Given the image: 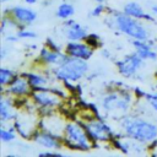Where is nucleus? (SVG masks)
I'll use <instances>...</instances> for the list:
<instances>
[{"mask_svg": "<svg viewBox=\"0 0 157 157\" xmlns=\"http://www.w3.org/2000/svg\"><path fill=\"white\" fill-rule=\"evenodd\" d=\"M119 128L126 137L134 139L145 145L157 141V124L141 117L124 114L118 120Z\"/></svg>", "mask_w": 157, "mask_h": 157, "instance_id": "f257e3e1", "label": "nucleus"}, {"mask_svg": "<svg viewBox=\"0 0 157 157\" xmlns=\"http://www.w3.org/2000/svg\"><path fill=\"white\" fill-rule=\"evenodd\" d=\"M113 25L114 28H117L120 33L132 38V39H140V40H147L150 39V32L148 28L142 23L141 20L134 18L126 13L113 11Z\"/></svg>", "mask_w": 157, "mask_h": 157, "instance_id": "f03ea898", "label": "nucleus"}, {"mask_svg": "<svg viewBox=\"0 0 157 157\" xmlns=\"http://www.w3.org/2000/svg\"><path fill=\"white\" fill-rule=\"evenodd\" d=\"M90 70V65L87 60L66 56V59L58 66L53 67L50 71L54 74V77L61 80L64 82H76L81 80Z\"/></svg>", "mask_w": 157, "mask_h": 157, "instance_id": "7ed1b4c3", "label": "nucleus"}, {"mask_svg": "<svg viewBox=\"0 0 157 157\" xmlns=\"http://www.w3.org/2000/svg\"><path fill=\"white\" fill-rule=\"evenodd\" d=\"M63 142L64 146L75 151H90L93 141L80 121H69L64 129Z\"/></svg>", "mask_w": 157, "mask_h": 157, "instance_id": "20e7f679", "label": "nucleus"}, {"mask_svg": "<svg viewBox=\"0 0 157 157\" xmlns=\"http://www.w3.org/2000/svg\"><path fill=\"white\" fill-rule=\"evenodd\" d=\"M132 103V96L125 91H110L102 98V108L107 113H126Z\"/></svg>", "mask_w": 157, "mask_h": 157, "instance_id": "39448f33", "label": "nucleus"}, {"mask_svg": "<svg viewBox=\"0 0 157 157\" xmlns=\"http://www.w3.org/2000/svg\"><path fill=\"white\" fill-rule=\"evenodd\" d=\"M81 124L83 125L85 130L87 131L90 139L93 142H108L117 137L110 125L99 119L98 117L87 119Z\"/></svg>", "mask_w": 157, "mask_h": 157, "instance_id": "423d86ee", "label": "nucleus"}, {"mask_svg": "<svg viewBox=\"0 0 157 157\" xmlns=\"http://www.w3.org/2000/svg\"><path fill=\"white\" fill-rule=\"evenodd\" d=\"M33 103H36L37 108L42 110H47L48 114H52L53 110L61 104L60 96L56 94L52 88L45 87L40 90H33L31 93ZM47 114V115H48Z\"/></svg>", "mask_w": 157, "mask_h": 157, "instance_id": "0eeeda50", "label": "nucleus"}, {"mask_svg": "<svg viewBox=\"0 0 157 157\" xmlns=\"http://www.w3.org/2000/svg\"><path fill=\"white\" fill-rule=\"evenodd\" d=\"M144 63H145V60L136 52H134V53L124 56L123 59L118 60L115 63V65H117L119 74L123 77L130 78L137 74V71L144 66Z\"/></svg>", "mask_w": 157, "mask_h": 157, "instance_id": "6e6552de", "label": "nucleus"}, {"mask_svg": "<svg viewBox=\"0 0 157 157\" xmlns=\"http://www.w3.org/2000/svg\"><path fill=\"white\" fill-rule=\"evenodd\" d=\"M32 91L33 90L25 75L15 76V78L6 87H1V94H9L13 98H23L31 96Z\"/></svg>", "mask_w": 157, "mask_h": 157, "instance_id": "1a4fd4ad", "label": "nucleus"}, {"mask_svg": "<svg viewBox=\"0 0 157 157\" xmlns=\"http://www.w3.org/2000/svg\"><path fill=\"white\" fill-rule=\"evenodd\" d=\"M5 13H9L20 25V27L31 26L37 20V12L33 9L27 7V6H21V5H16L13 7H10L9 10L4 11V15Z\"/></svg>", "mask_w": 157, "mask_h": 157, "instance_id": "9d476101", "label": "nucleus"}, {"mask_svg": "<svg viewBox=\"0 0 157 157\" xmlns=\"http://www.w3.org/2000/svg\"><path fill=\"white\" fill-rule=\"evenodd\" d=\"M32 140L44 147L45 150H55V151H59L63 146H64V142H63V137L59 136V135H55L53 132H49L47 130H43V129H39L34 132Z\"/></svg>", "mask_w": 157, "mask_h": 157, "instance_id": "9b49d317", "label": "nucleus"}, {"mask_svg": "<svg viewBox=\"0 0 157 157\" xmlns=\"http://www.w3.org/2000/svg\"><path fill=\"white\" fill-rule=\"evenodd\" d=\"M63 32L65 38L69 42H78V40H86L88 32L87 29L78 22H76L72 18H67L63 23Z\"/></svg>", "mask_w": 157, "mask_h": 157, "instance_id": "f8f14e48", "label": "nucleus"}, {"mask_svg": "<svg viewBox=\"0 0 157 157\" xmlns=\"http://www.w3.org/2000/svg\"><path fill=\"white\" fill-rule=\"evenodd\" d=\"M64 52L69 56L78 58L88 61L94 54V48H92L86 40H78V42H69L65 45Z\"/></svg>", "mask_w": 157, "mask_h": 157, "instance_id": "ddd939ff", "label": "nucleus"}, {"mask_svg": "<svg viewBox=\"0 0 157 157\" xmlns=\"http://www.w3.org/2000/svg\"><path fill=\"white\" fill-rule=\"evenodd\" d=\"M17 113H16V102L13 97H10L9 94H1L0 97V121L1 124L10 123L15 120Z\"/></svg>", "mask_w": 157, "mask_h": 157, "instance_id": "4468645a", "label": "nucleus"}, {"mask_svg": "<svg viewBox=\"0 0 157 157\" xmlns=\"http://www.w3.org/2000/svg\"><path fill=\"white\" fill-rule=\"evenodd\" d=\"M132 47L135 48V52L146 61L157 60V50L155 49V44L151 39L147 40H140V39H132Z\"/></svg>", "mask_w": 157, "mask_h": 157, "instance_id": "2eb2a0df", "label": "nucleus"}, {"mask_svg": "<svg viewBox=\"0 0 157 157\" xmlns=\"http://www.w3.org/2000/svg\"><path fill=\"white\" fill-rule=\"evenodd\" d=\"M123 12L134 17V18H137V20H141V21H147V22H153V23H157V20L153 15H150L147 13L144 7L136 2V1H128L126 4H124L123 6Z\"/></svg>", "mask_w": 157, "mask_h": 157, "instance_id": "dca6fc26", "label": "nucleus"}, {"mask_svg": "<svg viewBox=\"0 0 157 157\" xmlns=\"http://www.w3.org/2000/svg\"><path fill=\"white\" fill-rule=\"evenodd\" d=\"M66 56H67V54L65 52H56V50H53L45 45L40 49L38 58L44 65L58 66L66 59Z\"/></svg>", "mask_w": 157, "mask_h": 157, "instance_id": "f3484780", "label": "nucleus"}, {"mask_svg": "<svg viewBox=\"0 0 157 157\" xmlns=\"http://www.w3.org/2000/svg\"><path fill=\"white\" fill-rule=\"evenodd\" d=\"M23 75L27 77L32 90L45 88V86L49 82V77H47V75H43V74H39V72H26Z\"/></svg>", "mask_w": 157, "mask_h": 157, "instance_id": "a211bd4d", "label": "nucleus"}, {"mask_svg": "<svg viewBox=\"0 0 157 157\" xmlns=\"http://www.w3.org/2000/svg\"><path fill=\"white\" fill-rule=\"evenodd\" d=\"M74 13H75V7L70 2H61L58 6L56 11H55L56 17L60 18V20H63V21H65L67 18H71L74 16Z\"/></svg>", "mask_w": 157, "mask_h": 157, "instance_id": "6ab92c4d", "label": "nucleus"}, {"mask_svg": "<svg viewBox=\"0 0 157 157\" xmlns=\"http://www.w3.org/2000/svg\"><path fill=\"white\" fill-rule=\"evenodd\" d=\"M16 137H17V131H16L15 126L10 128V126H7L5 124H1V128H0V140L4 144L12 142Z\"/></svg>", "mask_w": 157, "mask_h": 157, "instance_id": "aec40b11", "label": "nucleus"}, {"mask_svg": "<svg viewBox=\"0 0 157 157\" xmlns=\"http://www.w3.org/2000/svg\"><path fill=\"white\" fill-rule=\"evenodd\" d=\"M15 71L10 67H5L2 66L0 69V85L1 87H6L13 78H15Z\"/></svg>", "mask_w": 157, "mask_h": 157, "instance_id": "412c9836", "label": "nucleus"}, {"mask_svg": "<svg viewBox=\"0 0 157 157\" xmlns=\"http://www.w3.org/2000/svg\"><path fill=\"white\" fill-rule=\"evenodd\" d=\"M16 34L18 36L20 39H33L37 37V33L32 29H28L27 27H21L20 29L16 31Z\"/></svg>", "mask_w": 157, "mask_h": 157, "instance_id": "4be33fe9", "label": "nucleus"}, {"mask_svg": "<svg viewBox=\"0 0 157 157\" xmlns=\"http://www.w3.org/2000/svg\"><path fill=\"white\" fill-rule=\"evenodd\" d=\"M145 101L148 103V105L155 110L157 112V90L153 91V92H146L145 94Z\"/></svg>", "mask_w": 157, "mask_h": 157, "instance_id": "5701e85b", "label": "nucleus"}, {"mask_svg": "<svg viewBox=\"0 0 157 157\" xmlns=\"http://www.w3.org/2000/svg\"><path fill=\"white\" fill-rule=\"evenodd\" d=\"M86 42L92 47V48H97L99 47V37L97 34H91L88 33L87 38H86Z\"/></svg>", "mask_w": 157, "mask_h": 157, "instance_id": "b1692460", "label": "nucleus"}, {"mask_svg": "<svg viewBox=\"0 0 157 157\" xmlns=\"http://www.w3.org/2000/svg\"><path fill=\"white\" fill-rule=\"evenodd\" d=\"M104 5L103 4H97L92 10H91V12H90V15L92 16V17H99L103 12H104Z\"/></svg>", "mask_w": 157, "mask_h": 157, "instance_id": "393cba45", "label": "nucleus"}, {"mask_svg": "<svg viewBox=\"0 0 157 157\" xmlns=\"http://www.w3.org/2000/svg\"><path fill=\"white\" fill-rule=\"evenodd\" d=\"M38 156H40V157H63L64 155L55 150H47L44 152H39Z\"/></svg>", "mask_w": 157, "mask_h": 157, "instance_id": "a878e982", "label": "nucleus"}, {"mask_svg": "<svg viewBox=\"0 0 157 157\" xmlns=\"http://www.w3.org/2000/svg\"><path fill=\"white\" fill-rule=\"evenodd\" d=\"M45 45H47L48 48L53 49V50H56V52H63V49H61L60 44H58V43H56L54 39H52V38H47V39H45Z\"/></svg>", "mask_w": 157, "mask_h": 157, "instance_id": "bb28decb", "label": "nucleus"}, {"mask_svg": "<svg viewBox=\"0 0 157 157\" xmlns=\"http://www.w3.org/2000/svg\"><path fill=\"white\" fill-rule=\"evenodd\" d=\"M5 40H6L7 43H16V42L20 40V38H18V36L15 33V34H7L6 38H5Z\"/></svg>", "mask_w": 157, "mask_h": 157, "instance_id": "cd10ccee", "label": "nucleus"}, {"mask_svg": "<svg viewBox=\"0 0 157 157\" xmlns=\"http://www.w3.org/2000/svg\"><path fill=\"white\" fill-rule=\"evenodd\" d=\"M151 13L156 17V20H157V5H152L151 6Z\"/></svg>", "mask_w": 157, "mask_h": 157, "instance_id": "c85d7f7f", "label": "nucleus"}, {"mask_svg": "<svg viewBox=\"0 0 157 157\" xmlns=\"http://www.w3.org/2000/svg\"><path fill=\"white\" fill-rule=\"evenodd\" d=\"M37 1H38V0H25V2H26L27 5H34V4H37Z\"/></svg>", "mask_w": 157, "mask_h": 157, "instance_id": "c756f323", "label": "nucleus"}, {"mask_svg": "<svg viewBox=\"0 0 157 157\" xmlns=\"http://www.w3.org/2000/svg\"><path fill=\"white\" fill-rule=\"evenodd\" d=\"M94 1H96L97 4H103V2L105 1V0H94Z\"/></svg>", "mask_w": 157, "mask_h": 157, "instance_id": "7c9ffc66", "label": "nucleus"}, {"mask_svg": "<svg viewBox=\"0 0 157 157\" xmlns=\"http://www.w3.org/2000/svg\"><path fill=\"white\" fill-rule=\"evenodd\" d=\"M2 4H5V2H7V1H10V0H0Z\"/></svg>", "mask_w": 157, "mask_h": 157, "instance_id": "2f4dec72", "label": "nucleus"}, {"mask_svg": "<svg viewBox=\"0 0 157 157\" xmlns=\"http://www.w3.org/2000/svg\"><path fill=\"white\" fill-rule=\"evenodd\" d=\"M156 42H157V39H156Z\"/></svg>", "mask_w": 157, "mask_h": 157, "instance_id": "473e14b6", "label": "nucleus"}]
</instances>
